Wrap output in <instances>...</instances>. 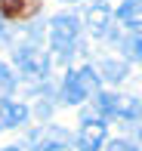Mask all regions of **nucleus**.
I'll use <instances>...</instances> for the list:
<instances>
[{
    "label": "nucleus",
    "mask_w": 142,
    "mask_h": 151,
    "mask_svg": "<svg viewBox=\"0 0 142 151\" xmlns=\"http://www.w3.org/2000/svg\"><path fill=\"white\" fill-rule=\"evenodd\" d=\"M40 12V0H0V16L6 22H28Z\"/></svg>",
    "instance_id": "6e6552de"
},
{
    "label": "nucleus",
    "mask_w": 142,
    "mask_h": 151,
    "mask_svg": "<svg viewBox=\"0 0 142 151\" xmlns=\"http://www.w3.org/2000/svg\"><path fill=\"white\" fill-rule=\"evenodd\" d=\"M84 22H86V28H90V34L96 40H114V34H117V25H114L117 19L108 9V3H93L86 9Z\"/></svg>",
    "instance_id": "0eeeda50"
},
{
    "label": "nucleus",
    "mask_w": 142,
    "mask_h": 151,
    "mask_svg": "<svg viewBox=\"0 0 142 151\" xmlns=\"http://www.w3.org/2000/svg\"><path fill=\"white\" fill-rule=\"evenodd\" d=\"M0 151H22V148H19V145H9V148H0Z\"/></svg>",
    "instance_id": "dca6fc26"
},
{
    "label": "nucleus",
    "mask_w": 142,
    "mask_h": 151,
    "mask_svg": "<svg viewBox=\"0 0 142 151\" xmlns=\"http://www.w3.org/2000/svg\"><path fill=\"white\" fill-rule=\"evenodd\" d=\"M114 19H117V25L124 31L142 34V0H124L117 6V12H114Z\"/></svg>",
    "instance_id": "1a4fd4ad"
},
{
    "label": "nucleus",
    "mask_w": 142,
    "mask_h": 151,
    "mask_svg": "<svg viewBox=\"0 0 142 151\" xmlns=\"http://www.w3.org/2000/svg\"><path fill=\"white\" fill-rule=\"evenodd\" d=\"M139 142H142V120H139Z\"/></svg>",
    "instance_id": "a211bd4d"
},
{
    "label": "nucleus",
    "mask_w": 142,
    "mask_h": 151,
    "mask_svg": "<svg viewBox=\"0 0 142 151\" xmlns=\"http://www.w3.org/2000/svg\"><path fill=\"white\" fill-rule=\"evenodd\" d=\"M99 71L96 65H84V68H71L68 74H65L62 80V93H59V99L65 102V105H84L86 99H93V96L99 93Z\"/></svg>",
    "instance_id": "7ed1b4c3"
},
{
    "label": "nucleus",
    "mask_w": 142,
    "mask_h": 151,
    "mask_svg": "<svg viewBox=\"0 0 142 151\" xmlns=\"http://www.w3.org/2000/svg\"><path fill=\"white\" fill-rule=\"evenodd\" d=\"M105 136H108V123L102 114H93L84 111V120H80V129L74 136V148L77 151H99L105 145Z\"/></svg>",
    "instance_id": "39448f33"
},
{
    "label": "nucleus",
    "mask_w": 142,
    "mask_h": 151,
    "mask_svg": "<svg viewBox=\"0 0 142 151\" xmlns=\"http://www.w3.org/2000/svg\"><path fill=\"white\" fill-rule=\"evenodd\" d=\"M12 62H16V68L25 77L46 80V74H50V52L40 43V31H34V28L25 31L22 43H16V50H12Z\"/></svg>",
    "instance_id": "f03ea898"
},
{
    "label": "nucleus",
    "mask_w": 142,
    "mask_h": 151,
    "mask_svg": "<svg viewBox=\"0 0 142 151\" xmlns=\"http://www.w3.org/2000/svg\"><path fill=\"white\" fill-rule=\"evenodd\" d=\"M16 74H12V68L6 65V62H0V99H9V93L16 90Z\"/></svg>",
    "instance_id": "ddd939ff"
},
{
    "label": "nucleus",
    "mask_w": 142,
    "mask_h": 151,
    "mask_svg": "<svg viewBox=\"0 0 142 151\" xmlns=\"http://www.w3.org/2000/svg\"><path fill=\"white\" fill-rule=\"evenodd\" d=\"M96 71L102 74L105 80H111V83H120V80L127 77V65H124V62H114V59H102L96 65Z\"/></svg>",
    "instance_id": "f8f14e48"
},
{
    "label": "nucleus",
    "mask_w": 142,
    "mask_h": 151,
    "mask_svg": "<svg viewBox=\"0 0 142 151\" xmlns=\"http://www.w3.org/2000/svg\"><path fill=\"white\" fill-rule=\"evenodd\" d=\"M3 37H6V19L0 16V40H3Z\"/></svg>",
    "instance_id": "2eb2a0df"
},
{
    "label": "nucleus",
    "mask_w": 142,
    "mask_h": 151,
    "mask_svg": "<svg viewBox=\"0 0 142 151\" xmlns=\"http://www.w3.org/2000/svg\"><path fill=\"white\" fill-rule=\"evenodd\" d=\"M28 120V108L22 102H12V99H0V127L3 129H16Z\"/></svg>",
    "instance_id": "9d476101"
},
{
    "label": "nucleus",
    "mask_w": 142,
    "mask_h": 151,
    "mask_svg": "<svg viewBox=\"0 0 142 151\" xmlns=\"http://www.w3.org/2000/svg\"><path fill=\"white\" fill-rule=\"evenodd\" d=\"M96 114H102L105 120H142V102L136 96L96 93Z\"/></svg>",
    "instance_id": "20e7f679"
},
{
    "label": "nucleus",
    "mask_w": 142,
    "mask_h": 151,
    "mask_svg": "<svg viewBox=\"0 0 142 151\" xmlns=\"http://www.w3.org/2000/svg\"><path fill=\"white\" fill-rule=\"evenodd\" d=\"M59 3H80V0H59Z\"/></svg>",
    "instance_id": "f3484780"
},
{
    "label": "nucleus",
    "mask_w": 142,
    "mask_h": 151,
    "mask_svg": "<svg viewBox=\"0 0 142 151\" xmlns=\"http://www.w3.org/2000/svg\"><path fill=\"white\" fill-rule=\"evenodd\" d=\"M105 151H139L133 142H127V139H114V142H108V148Z\"/></svg>",
    "instance_id": "4468645a"
},
{
    "label": "nucleus",
    "mask_w": 142,
    "mask_h": 151,
    "mask_svg": "<svg viewBox=\"0 0 142 151\" xmlns=\"http://www.w3.org/2000/svg\"><path fill=\"white\" fill-rule=\"evenodd\" d=\"M28 145L31 151H65L71 145V136H68V129L56 127V123H43L28 136Z\"/></svg>",
    "instance_id": "423d86ee"
},
{
    "label": "nucleus",
    "mask_w": 142,
    "mask_h": 151,
    "mask_svg": "<svg viewBox=\"0 0 142 151\" xmlns=\"http://www.w3.org/2000/svg\"><path fill=\"white\" fill-rule=\"evenodd\" d=\"M80 34L84 19L77 12H56L50 19V50L56 62H71L74 52H80Z\"/></svg>",
    "instance_id": "f257e3e1"
},
{
    "label": "nucleus",
    "mask_w": 142,
    "mask_h": 151,
    "mask_svg": "<svg viewBox=\"0 0 142 151\" xmlns=\"http://www.w3.org/2000/svg\"><path fill=\"white\" fill-rule=\"evenodd\" d=\"M114 43H117L120 56H124L127 62H142V34L127 31L124 37H117V34H114Z\"/></svg>",
    "instance_id": "9b49d317"
}]
</instances>
